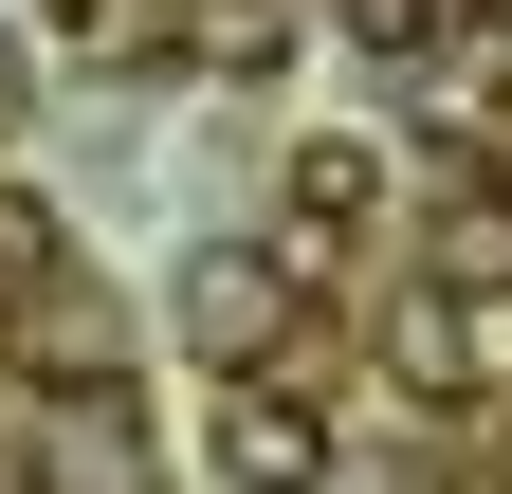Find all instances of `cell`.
<instances>
[{
	"mask_svg": "<svg viewBox=\"0 0 512 494\" xmlns=\"http://www.w3.org/2000/svg\"><path fill=\"white\" fill-rule=\"evenodd\" d=\"M37 494H147V440H128V385H92V403H55V421H37Z\"/></svg>",
	"mask_w": 512,
	"mask_h": 494,
	"instance_id": "4",
	"label": "cell"
},
{
	"mask_svg": "<svg viewBox=\"0 0 512 494\" xmlns=\"http://www.w3.org/2000/svg\"><path fill=\"white\" fill-rule=\"evenodd\" d=\"M0 110H19V55H0Z\"/></svg>",
	"mask_w": 512,
	"mask_h": 494,
	"instance_id": "8",
	"label": "cell"
},
{
	"mask_svg": "<svg viewBox=\"0 0 512 494\" xmlns=\"http://www.w3.org/2000/svg\"><path fill=\"white\" fill-rule=\"evenodd\" d=\"M348 220H384V147L311 129V147H293V238H348Z\"/></svg>",
	"mask_w": 512,
	"mask_h": 494,
	"instance_id": "5",
	"label": "cell"
},
{
	"mask_svg": "<svg viewBox=\"0 0 512 494\" xmlns=\"http://www.w3.org/2000/svg\"><path fill=\"white\" fill-rule=\"evenodd\" d=\"M293 312H311V257H293V238L238 220V238H202V257H183V348H202L220 385H238V366H275Z\"/></svg>",
	"mask_w": 512,
	"mask_h": 494,
	"instance_id": "1",
	"label": "cell"
},
{
	"mask_svg": "<svg viewBox=\"0 0 512 494\" xmlns=\"http://www.w3.org/2000/svg\"><path fill=\"white\" fill-rule=\"evenodd\" d=\"M202 458H220V494H330V421H311L293 366H238L202 403Z\"/></svg>",
	"mask_w": 512,
	"mask_h": 494,
	"instance_id": "2",
	"label": "cell"
},
{
	"mask_svg": "<svg viewBox=\"0 0 512 494\" xmlns=\"http://www.w3.org/2000/svg\"><path fill=\"white\" fill-rule=\"evenodd\" d=\"M439 293H494L512 312V183H458L439 202Z\"/></svg>",
	"mask_w": 512,
	"mask_h": 494,
	"instance_id": "6",
	"label": "cell"
},
{
	"mask_svg": "<svg viewBox=\"0 0 512 494\" xmlns=\"http://www.w3.org/2000/svg\"><path fill=\"white\" fill-rule=\"evenodd\" d=\"M0 348H19V366H37L55 403H92L128 330H110V293H55V275H37V293H0Z\"/></svg>",
	"mask_w": 512,
	"mask_h": 494,
	"instance_id": "3",
	"label": "cell"
},
{
	"mask_svg": "<svg viewBox=\"0 0 512 494\" xmlns=\"http://www.w3.org/2000/svg\"><path fill=\"white\" fill-rule=\"evenodd\" d=\"M55 275V202H37V183H0V293H37Z\"/></svg>",
	"mask_w": 512,
	"mask_h": 494,
	"instance_id": "7",
	"label": "cell"
}]
</instances>
